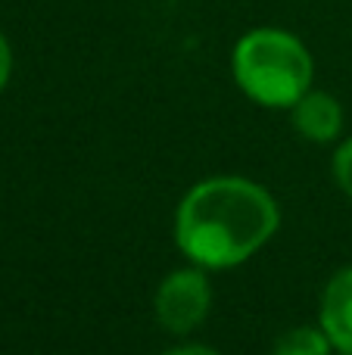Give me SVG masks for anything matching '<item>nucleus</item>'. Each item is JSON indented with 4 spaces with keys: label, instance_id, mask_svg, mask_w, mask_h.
<instances>
[{
    "label": "nucleus",
    "instance_id": "1",
    "mask_svg": "<svg viewBox=\"0 0 352 355\" xmlns=\"http://www.w3.org/2000/svg\"><path fill=\"white\" fill-rule=\"evenodd\" d=\"M278 202L247 178H209L181 200L175 240L206 268H231L253 256L278 231Z\"/></svg>",
    "mask_w": 352,
    "mask_h": 355
},
{
    "label": "nucleus",
    "instance_id": "2",
    "mask_svg": "<svg viewBox=\"0 0 352 355\" xmlns=\"http://www.w3.org/2000/svg\"><path fill=\"white\" fill-rule=\"evenodd\" d=\"M234 78L256 103L293 106L312 85V56L287 31L256 28L234 47Z\"/></svg>",
    "mask_w": 352,
    "mask_h": 355
},
{
    "label": "nucleus",
    "instance_id": "3",
    "mask_svg": "<svg viewBox=\"0 0 352 355\" xmlns=\"http://www.w3.org/2000/svg\"><path fill=\"white\" fill-rule=\"evenodd\" d=\"M212 293L200 268L172 271L156 290V318L172 334H191L209 315Z\"/></svg>",
    "mask_w": 352,
    "mask_h": 355
},
{
    "label": "nucleus",
    "instance_id": "4",
    "mask_svg": "<svg viewBox=\"0 0 352 355\" xmlns=\"http://www.w3.org/2000/svg\"><path fill=\"white\" fill-rule=\"evenodd\" d=\"M322 331L328 334L331 346H337L343 355H352V268H343L324 287Z\"/></svg>",
    "mask_w": 352,
    "mask_h": 355
},
{
    "label": "nucleus",
    "instance_id": "5",
    "mask_svg": "<svg viewBox=\"0 0 352 355\" xmlns=\"http://www.w3.org/2000/svg\"><path fill=\"white\" fill-rule=\"evenodd\" d=\"M290 110H293V128L315 144L334 141L343 131V110L331 94L306 91Z\"/></svg>",
    "mask_w": 352,
    "mask_h": 355
},
{
    "label": "nucleus",
    "instance_id": "6",
    "mask_svg": "<svg viewBox=\"0 0 352 355\" xmlns=\"http://www.w3.org/2000/svg\"><path fill=\"white\" fill-rule=\"evenodd\" d=\"M331 340L315 327H293L274 346V355H328Z\"/></svg>",
    "mask_w": 352,
    "mask_h": 355
},
{
    "label": "nucleus",
    "instance_id": "7",
    "mask_svg": "<svg viewBox=\"0 0 352 355\" xmlns=\"http://www.w3.org/2000/svg\"><path fill=\"white\" fill-rule=\"evenodd\" d=\"M334 178H337V184L343 187V193L352 196V137L346 144H340V150H337V156H334Z\"/></svg>",
    "mask_w": 352,
    "mask_h": 355
},
{
    "label": "nucleus",
    "instance_id": "8",
    "mask_svg": "<svg viewBox=\"0 0 352 355\" xmlns=\"http://www.w3.org/2000/svg\"><path fill=\"white\" fill-rule=\"evenodd\" d=\"M10 69H12V53H10V44H6V37L0 35V91H3L6 81H10Z\"/></svg>",
    "mask_w": 352,
    "mask_h": 355
},
{
    "label": "nucleus",
    "instance_id": "9",
    "mask_svg": "<svg viewBox=\"0 0 352 355\" xmlns=\"http://www.w3.org/2000/svg\"><path fill=\"white\" fill-rule=\"evenodd\" d=\"M166 355H218L209 346H178V349H168Z\"/></svg>",
    "mask_w": 352,
    "mask_h": 355
}]
</instances>
